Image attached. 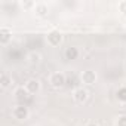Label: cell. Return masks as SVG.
Returning a JSON list of instances; mask_svg holds the SVG:
<instances>
[{
	"label": "cell",
	"mask_w": 126,
	"mask_h": 126,
	"mask_svg": "<svg viewBox=\"0 0 126 126\" xmlns=\"http://www.w3.org/2000/svg\"><path fill=\"white\" fill-rule=\"evenodd\" d=\"M49 83L53 88H62V86L65 85V76L62 74V73H59V71L52 73L50 77H49Z\"/></svg>",
	"instance_id": "obj_1"
},
{
	"label": "cell",
	"mask_w": 126,
	"mask_h": 126,
	"mask_svg": "<svg viewBox=\"0 0 126 126\" xmlns=\"http://www.w3.org/2000/svg\"><path fill=\"white\" fill-rule=\"evenodd\" d=\"M46 40H47V43L50 46H59L61 42H62V34L59 31H56V30H52V31H49L46 34Z\"/></svg>",
	"instance_id": "obj_2"
},
{
	"label": "cell",
	"mask_w": 126,
	"mask_h": 126,
	"mask_svg": "<svg viewBox=\"0 0 126 126\" xmlns=\"http://www.w3.org/2000/svg\"><path fill=\"white\" fill-rule=\"evenodd\" d=\"M73 98H74L76 102L83 104V102L88 101L89 92H88V89H85V88H77V89H74V92H73Z\"/></svg>",
	"instance_id": "obj_3"
},
{
	"label": "cell",
	"mask_w": 126,
	"mask_h": 126,
	"mask_svg": "<svg viewBox=\"0 0 126 126\" xmlns=\"http://www.w3.org/2000/svg\"><path fill=\"white\" fill-rule=\"evenodd\" d=\"M12 114H14V117L18 119V120H25L30 113H28V108H27L25 105H16V107L14 108Z\"/></svg>",
	"instance_id": "obj_4"
},
{
	"label": "cell",
	"mask_w": 126,
	"mask_h": 126,
	"mask_svg": "<svg viewBox=\"0 0 126 126\" xmlns=\"http://www.w3.org/2000/svg\"><path fill=\"white\" fill-rule=\"evenodd\" d=\"M80 79H82V82H83L85 85H94V83L96 82V73L92 71V70H85V71L82 73Z\"/></svg>",
	"instance_id": "obj_5"
},
{
	"label": "cell",
	"mask_w": 126,
	"mask_h": 126,
	"mask_svg": "<svg viewBox=\"0 0 126 126\" xmlns=\"http://www.w3.org/2000/svg\"><path fill=\"white\" fill-rule=\"evenodd\" d=\"M24 88L28 91L30 95H34V94H37L40 91V82L37 79H30V80H27V83H25Z\"/></svg>",
	"instance_id": "obj_6"
},
{
	"label": "cell",
	"mask_w": 126,
	"mask_h": 126,
	"mask_svg": "<svg viewBox=\"0 0 126 126\" xmlns=\"http://www.w3.org/2000/svg\"><path fill=\"white\" fill-rule=\"evenodd\" d=\"M12 39V31L6 27H2L0 30V43L2 45H8V42Z\"/></svg>",
	"instance_id": "obj_7"
},
{
	"label": "cell",
	"mask_w": 126,
	"mask_h": 126,
	"mask_svg": "<svg viewBox=\"0 0 126 126\" xmlns=\"http://www.w3.org/2000/svg\"><path fill=\"white\" fill-rule=\"evenodd\" d=\"M30 96V94H28V91L22 86V88H18L16 91H15V98H16V101H19V102H24L27 98Z\"/></svg>",
	"instance_id": "obj_8"
},
{
	"label": "cell",
	"mask_w": 126,
	"mask_h": 126,
	"mask_svg": "<svg viewBox=\"0 0 126 126\" xmlns=\"http://www.w3.org/2000/svg\"><path fill=\"white\" fill-rule=\"evenodd\" d=\"M64 56H65V59H70V61L77 59L79 58V49L77 47H67L64 52Z\"/></svg>",
	"instance_id": "obj_9"
},
{
	"label": "cell",
	"mask_w": 126,
	"mask_h": 126,
	"mask_svg": "<svg viewBox=\"0 0 126 126\" xmlns=\"http://www.w3.org/2000/svg\"><path fill=\"white\" fill-rule=\"evenodd\" d=\"M34 12H36L37 16H46L47 15V5H45V3H36Z\"/></svg>",
	"instance_id": "obj_10"
},
{
	"label": "cell",
	"mask_w": 126,
	"mask_h": 126,
	"mask_svg": "<svg viewBox=\"0 0 126 126\" xmlns=\"http://www.w3.org/2000/svg\"><path fill=\"white\" fill-rule=\"evenodd\" d=\"M27 59H28V62L30 64H39V62L42 61V55L39 53V52H30L28 55H27Z\"/></svg>",
	"instance_id": "obj_11"
},
{
	"label": "cell",
	"mask_w": 126,
	"mask_h": 126,
	"mask_svg": "<svg viewBox=\"0 0 126 126\" xmlns=\"http://www.w3.org/2000/svg\"><path fill=\"white\" fill-rule=\"evenodd\" d=\"M12 83V79L8 73H2V76H0V86H2L3 89H6L9 85Z\"/></svg>",
	"instance_id": "obj_12"
},
{
	"label": "cell",
	"mask_w": 126,
	"mask_h": 126,
	"mask_svg": "<svg viewBox=\"0 0 126 126\" xmlns=\"http://www.w3.org/2000/svg\"><path fill=\"white\" fill-rule=\"evenodd\" d=\"M117 99L120 102H126V86H123L117 91Z\"/></svg>",
	"instance_id": "obj_13"
},
{
	"label": "cell",
	"mask_w": 126,
	"mask_h": 126,
	"mask_svg": "<svg viewBox=\"0 0 126 126\" xmlns=\"http://www.w3.org/2000/svg\"><path fill=\"white\" fill-rule=\"evenodd\" d=\"M21 6L24 8V9H34V6H36V3L34 2H21Z\"/></svg>",
	"instance_id": "obj_14"
},
{
	"label": "cell",
	"mask_w": 126,
	"mask_h": 126,
	"mask_svg": "<svg viewBox=\"0 0 126 126\" xmlns=\"http://www.w3.org/2000/svg\"><path fill=\"white\" fill-rule=\"evenodd\" d=\"M119 12H122L123 15H126V0L119 3Z\"/></svg>",
	"instance_id": "obj_15"
},
{
	"label": "cell",
	"mask_w": 126,
	"mask_h": 126,
	"mask_svg": "<svg viewBox=\"0 0 126 126\" xmlns=\"http://www.w3.org/2000/svg\"><path fill=\"white\" fill-rule=\"evenodd\" d=\"M116 125H117V126H126V116H120V117L117 119Z\"/></svg>",
	"instance_id": "obj_16"
},
{
	"label": "cell",
	"mask_w": 126,
	"mask_h": 126,
	"mask_svg": "<svg viewBox=\"0 0 126 126\" xmlns=\"http://www.w3.org/2000/svg\"><path fill=\"white\" fill-rule=\"evenodd\" d=\"M85 126H98V123H95V122H88Z\"/></svg>",
	"instance_id": "obj_17"
}]
</instances>
